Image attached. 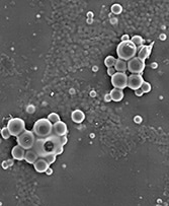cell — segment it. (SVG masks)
<instances>
[{
	"mask_svg": "<svg viewBox=\"0 0 169 206\" xmlns=\"http://www.w3.org/2000/svg\"><path fill=\"white\" fill-rule=\"evenodd\" d=\"M34 149L42 158H46L47 156L53 154H61L63 152L61 137L53 133L46 138H37Z\"/></svg>",
	"mask_w": 169,
	"mask_h": 206,
	"instance_id": "obj_1",
	"label": "cell"
},
{
	"mask_svg": "<svg viewBox=\"0 0 169 206\" xmlns=\"http://www.w3.org/2000/svg\"><path fill=\"white\" fill-rule=\"evenodd\" d=\"M53 127L54 124L48 118H43L35 123L32 131L38 138H46L53 134Z\"/></svg>",
	"mask_w": 169,
	"mask_h": 206,
	"instance_id": "obj_2",
	"label": "cell"
},
{
	"mask_svg": "<svg viewBox=\"0 0 169 206\" xmlns=\"http://www.w3.org/2000/svg\"><path fill=\"white\" fill-rule=\"evenodd\" d=\"M138 53V48L131 41L121 42L116 47V54L118 58L122 60H128L135 58L136 54Z\"/></svg>",
	"mask_w": 169,
	"mask_h": 206,
	"instance_id": "obj_3",
	"label": "cell"
},
{
	"mask_svg": "<svg viewBox=\"0 0 169 206\" xmlns=\"http://www.w3.org/2000/svg\"><path fill=\"white\" fill-rule=\"evenodd\" d=\"M17 144L21 146L22 148L27 149H32L35 146V143L37 141L35 138V134L34 131H30V130H25L23 133H21L20 136L17 137Z\"/></svg>",
	"mask_w": 169,
	"mask_h": 206,
	"instance_id": "obj_4",
	"label": "cell"
},
{
	"mask_svg": "<svg viewBox=\"0 0 169 206\" xmlns=\"http://www.w3.org/2000/svg\"><path fill=\"white\" fill-rule=\"evenodd\" d=\"M7 128L10 132L11 136L18 137L21 133L25 131V123L20 118H12L7 123Z\"/></svg>",
	"mask_w": 169,
	"mask_h": 206,
	"instance_id": "obj_5",
	"label": "cell"
},
{
	"mask_svg": "<svg viewBox=\"0 0 169 206\" xmlns=\"http://www.w3.org/2000/svg\"><path fill=\"white\" fill-rule=\"evenodd\" d=\"M145 69V61L141 60L138 57L128 61V70L131 74H141Z\"/></svg>",
	"mask_w": 169,
	"mask_h": 206,
	"instance_id": "obj_6",
	"label": "cell"
},
{
	"mask_svg": "<svg viewBox=\"0 0 169 206\" xmlns=\"http://www.w3.org/2000/svg\"><path fill=\"white\" fill-rule=\"evenodd\" d=\"M128 75L123 72H116L113 76H111V84L115 88L125 89L128 87Z\"/></svg>",
	"mask_w": 169,
	"mask_h": 206,
	"instance_id": "obj_7",
	"label": "cell"
},
{
	"mask_svg": "<svg viewBox=\"0 0 169 206\" xmlns=\"http://www.w3.org/2000/svg\"><path fill=\"white\" fill-rule=\"evenodd\" d=\"M144 79L141 74H131L128 77V87L133 91H137L142 87Z\"/></svg>",
	"mask_w": 169,
	"mask_h": 206,
	"instance_id": "obj_8",
	"label": "cell"
},
{
	"mask_svg": "<svg viewBox=\"0 0 169 206\" xmlns=\"http://www.w3.org/2000/svg\"><path fill=\"white\" fill-rule=\"evenodd\" d=\"M53 133L58 135V136H60V137L66 136L68 133L67 125H66L64 122H62V121H59V122L55 123L54 127H53Z\"/></svg>",
	"mask_w": 169,
	"mask_h": 206,
	"instance_id": "obj_9",
	"label": "cell"
},
{
	"mask_svg": "<svg viewBox=\"0 0 169 206\" xmlns=\"http://www.w3.org/2000/svg\"><path fill=\"white\" fill-rule=\"evenodd\" d=\"M153 44L154 43H152V44H150V45H143L141 48L138 50V53H137L138 58H140L143 61H145L147 58H149L150 54H151V51H152V48H153Z\"/></svg>",
	"mask_w": 169,
	"mask_h": 206,
	"instance_id": "obj_10",
	"label": "cell"
},
{
	"mask_svg": "<svg viewBox=\"0 0 169 206\" xmlns=\"http://www.w3.org/2000/svg\"><path fill=\"white\" fill-rule=\"evenodd\" d=\"M35 170H37L38 173H46L48 170H49L50 165L48 163V162L46 160V158H39L35 163H34Z\"/></svg>",
	"mask_w": 169,
	"mask_h": 206,
	"instance_id": "obj_11",
	"label": "cell"
},
{
	"mask_svg": "<svg viewBox=\"0 0 169 206\" xmlns=\"http://www.w3.org/2000/svg\"><path fill=\"white\" fill-rule=\"evenodd\" d=\"M11 154H12V157L16 160H25V148H22L21 146L15 145L12 148V151H11Z\"/></svg>",
	"mask_w": 169,
	"mask_h": 206,
	"instance_id": "obj_12",
	"label": "cell"
},
{
	"mask_svg": "<svg viewBox=\"0 0 169 206\" xmlns=\"http://www.w3.org/2000/svg\"><path fill=\"white\" fill-rule=\"evenodd\" d=\"M39 154L37 153V151L32 149H28V150L25 151V160L27 163H35L39 160Z\"/></svg>",
	"mask_w": 169,
	"mask_h": 206,
	"instance_id": "obj_13",
	"label": "cell"
},
{
	"mask_svg": "<svg viewBox=\"0 0 169 206\" xmlns=\"http://www.w3.org/2000/svg\"><path fill=\"white\" fill-rule=\"evenodd\" d=\"M109 94H110V96H111V101L121 102L124 99V91L120 88H115V87H113L110 91V92H109Z\"/></svg>",
	"mask_w": 169,
	"mask_h": 206,
	"instance_id": "obj_14",
	"label": "cell"
},
{
	"mask_svg": "<svg viewBox=\"0 0 169 206\" xmlns=\"http://www.w3.org/2000/svg\"><path fill=\"white\" fill-rule=\"evenodd\" d=\"M71 119L74 123H82L85 119V115L81 110H75L71 114Z\"/></svg>",
	"mask_w": 169,
	"mask_h": 206,
	"instance_id": "obj_15",
	"label": "cell"
},
{
	"mask_svg": "<svg viewBox=\"0 0 169 206\" xmlns=\"http://www.w3.org/2000/svg\"><path fill=\"white\" fill-rule=\"evenodd\" d=\"M113 67H115V69L118 71V72L126 73V71L128 70V63L126 62L125 60H122V59L118 58L116 60V64Z\"/></svg>",
	"mask_w": 169,
	"mask_h": 206,
	"instance_id": "obj_16",
	"label": "cell"
},
{
	"mask_svg": "<svg viewBox=\"0 0 169 206\" xmlns=\"http://www.w3.org/2000/svg\"><path fill=\"white\" fill-rule=\"evenodd\" d=\"M131 42H132L133 44H134L135 46L138 48V50H139L143 46V42H144V40H143V38L141 37V36L136 35V36H133V37H132Z\"/></svg>",
	"mask_w": 169,
	"mask_h": 206,
	"instance_id": "obj_17",
	"label": "cell"
},
{
	"mask_svg": "<svg viewBox=\"0 0 169 206\" xmlns=\"http://www.w3.org/2000/svg\"><path fill=\"white\" fill-rule=\"evenodd\" d=\"M116 59L115 58V57L109 55V56L106 57L105 59H104V65H105L108 68L113 67V66H115V64H116Z\"/></svg>",
	"mask_w": 169,
	"mask_h": 206,
	"instance_id": "obj_18",
	"label": "cell"
},
{
	"mask_svg": "<svg viewBox=\"0 0 169 206\" xmlns=\"http://www.w3.org/2000/svg\"><path fill=\"white\" fill-rule=\"evenodd\" d=\"M48 119L51 121V122L53 123V124H55V123H57V122H59V121H60V117H59L58 114H56V113H51L49 116H48Z\"/></svg>",
	"mask_w": 169,
	"mask_h": 206,
	"instance_id": "obj_19",
	"label": "cell"
},
{
	"mask_svg": "<svg viewBox=\"0 0 169 206\" xmlns=\"http://www.w3.org/2000/svg\"><path fill=\"white\" fill-rule=\"evenodd\" d=\"M111 11L115 14H120L123 11V7L121 4H113V5L111 6Z\"/></svg>",
	"mask_w": 169,
	"mask_h": 206,
	"instance_id": "obj_20",
	"label": "cell"
},
{
	"mask_svg": "<svg viewBox=\"0 0 169 206\" xmlns=\"http://www.w3.org/2000/svg\"><path fill=\"white\" fill-rule=\"evenodd\" d=\"M141 89L143 91L144 94H148V92L151 91V84H150L149 82H147V81H144V83H143Z\"/></svg>",
	"mask_w": 169,
	"mask_h": 206,
	"instance_id": "obj_21",
	"label": "cell"
},
{
	"mask_svg": "<svg viewBox=\"0 0 169 206\" xmlns=\"http://www.w3.org/2000/svg\"><path fill=\"white\" fill-rule=\"evenodd\" d=\"M1 136L3 137L4 139H8L9 137L11 136L10 132H9V130H8V128H7V127L2 128V130H1Z\"/></svg>",
	"mask_w": 169,
	"mask_h": 206,
	"instance_id": "obj_22",
	"label": "cell"
},
{
	"mask_svg": "<svg viewBox=\"0 0 169 206\" xmlns=\"http://www.w3.org/2000/svg\"><path fill=\"white\" fill-rule=\"evenodd\" d=\"M56 154H53V155H49V156H47L46 157V160L48 162V163H49L50 165H52L53 162H55V160H56Z\"/></svg>",
	"mask_w": 169,
	"mask_h": 206,
	"instance_id": "obj_23",
	"label": "cell"
},
{
	"mask_svg": "<svg viewBox=\"0 0 169 206\" xmlns=\"http://www.w3.org/2000/svg\"><path fill=\"white\" fill-rule=\"evenodd\" d=\"M116 69H115V67H110V68H108V74L109 75V76H113V75L116 74Z\"/></svg>",
	"mask_w": 169,
	"mask_h": 206,
	"instance_id": "obj_24",
	"label": "cell"
},
{
	"mask_svg": "<svg viewBox=\"0 0 169 206\" xmlns=\"http://www.w3.org/2000/svg\"><path fill=\"white\" fill-rule=\"evenodd\" d=\"M128 41H131L129 35H124L122 37V42H128Z\"/></svg>",
	"mask_w": 169,
	"mask_h": 206,
	"instance_id": "obj_25",
	"label": "cell"
},
{
	"mask_svg": "<svg viewBox=\"0 0 169 206\" xmlns=\"http://www.w3.org/2000/svg\"><path fill=\"white\" fill-rule=\"evenodd\" d=\"M135 94H136V96H142L143 94H144V92H143L142 89L140 88V89H137V91H135Z\"/></svg>",
	"mask_w": 169,
	"mask_h": 206,
	"instance_id": "obj_26",
	"label": "cell"
},
{
	"mask_svg": "<svg viewBox=\"0 0 169 206\" xmlns=\"http://www.w3.org/2000/svg\"><path fill=\"white\" fill-rule=\"evenodd\" d=\"M61 140H62V144H63V146H64L66 143H67V141H68L67 135H66V136H62V137H61Z\"/></svg>",
	"mask_w": 169,
	"mask_h": 206,
	"instance_id": "obj_27",
	"label": "cell"
},
{
	"mask_svg": "<svg viewBox=\"0 0 169 206\" xmlns=\"http://www.w3.org/2000/svg\"><path fill=\"white\" fill-rule=\"evenodd\" d=\"M110 99H111L110 94H108V96H105V101L106 102H110Z\"/></svg>",
	"mask_w": 169,
	"mask_h": 206,
	"instance_id": "obj_28",
	"label": "cell"
},
{
	"mask_svg": "<svg viewBox=\"0 0 169 206\" xmlns=\"http://www.w3.org/2000/svg\"><path fill=\"white\" fill-rule=\"evenodd\" d=\"M52 172H53V170H50V169H49V170H47L48 175H51V174H52Z\"/></svg>",
	"mask_w": 169,
	"mask_h": 206,
	"instance_id": "obj_29",
	"label": "cell"
}]
</instances>
